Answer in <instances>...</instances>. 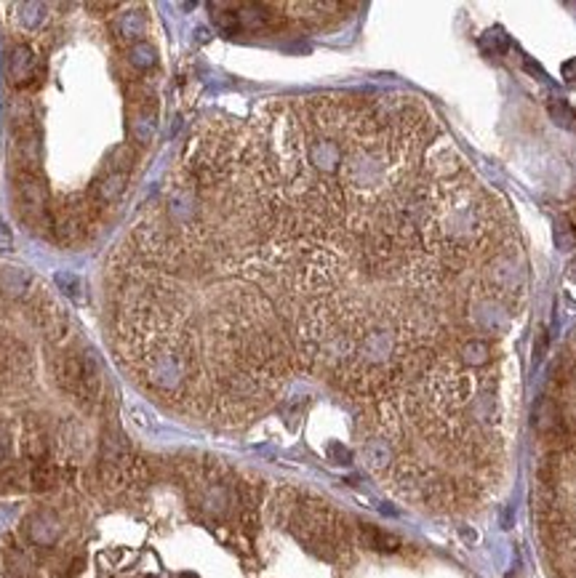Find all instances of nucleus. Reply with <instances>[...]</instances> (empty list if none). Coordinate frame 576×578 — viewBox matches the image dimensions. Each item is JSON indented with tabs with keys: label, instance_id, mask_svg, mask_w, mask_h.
<instances>
[{
	"label": "nucleus",
	"instance_id": "4468645a",
	"mask_svg": "<svg viewBox=\"0 0 576 578\" xmlns=\"http://www.w3.org/2000/svg\"><path fill=\"white\" fill-rule=\"evenodd\" d=\"M19 19L27 30H37V24L46 19V6L43 3H21L19 6Z\"/></svg>",
	"mask_w": 576,
	"mask_h": 578
},
{
	"label": "nucleus",
	"instance_id": "7ed1b4c3",
	"mask_svg": "<svg viewBox=\"0 0 576 578\" xmlns=\"http://www.w3.org/2000/svg\"><path fill=\"white\" fill-rule=\"evenodd\" d=\"M6 69H8V83L11 85H17V88L30 85L35 80V72H37L35 51H33L30 46H24V43L14 46L11 53H8V64H6Z\"/></svg>",
	"mask_w": 576,
	"mask_h": 578
},
{
	"label": "nucleus",
	"instance_id": "0eeeda50",
	"mask_svg": "<svg viewBox=\"0 0 576 578\" xmlns=\"http://www.w3.org/2000/svg\"><path fill=\"white\" fill-rule=\"evenodd\" d=\"M40 155H43V144H40V137H37L35 128L17 134V157L19 163H21L19 170H33V173H37Z\"/></svg>",
	"mask_w": 576,
	"mask_h": 578
},
{
	"label": "nucleus",
	"instance_id": "aec40b11",
	"mask_svg": "<svg viewBox=\"0 0 576 578\" xmlns=\"http://www.w3.org/2000/svg\"><path fill=\"white\" fill-rule=\"evenodd\" d=\"M11 248V235H8V229L0 224V251H8Z\"/></svg>",
	"mask_w": 576,
	"mask_h": 578
},
{
	"label": "nucleus",
	"instance_id": "423d86ee",
	"mask_svg": "<svg viewBox=\"0 0 576 578\" xmlns=\"http://www.w3.org/2000/svg\"><path fill=\"white\" fill-rule=\"evenodd\" d=\"M144 30H147V19H144L141 11H125V14H118V19L112 21V35H115L121 43H125L128 49H131L134 43H139V37L144 35Z\"/></svg>",
	"mask_w": 576,
	"mask_h": 578
},
{
	"label": "nucleus",
	"instance_id": "a211bd4d",
	"mask_svg": "<svg viewBox=\"0 0 576 578\" xmlns=\"http://www.w3.org/2000/svg\"><path fill=\"white\" fill-rule=\"evenodd\" d=\"M8 453H11V435H8V429L0 424V464L8 459Z\"/></svg>",
	"mask_w": 576,
	"mask_h": 578
},
{
	"label": "nucleus",
	"instance_id": "412c9836",
	"mask_svg": "<svg viewBox=\"0 0 576 578\" xmlns=\"http://www.w3.org/2000/svg\"><path fill=\"white\" fill-rule=\"evenodd\" d=\"M182 578H195V576H192V573H184V576H182Z\"/></svg>",
	"mask_w": 576,
	"mask_h": 578
},
{
	"label": "nucleus",
	"instance_id": "f8f14e48",
	"mask_svg": "<svg viewBox=\"0 0 576 578\" xmlns=\"http://www.w3.org/2000/svg\"><path fill=\"white\" fill-rule=\"evenodd\" d=\"M134 160H137L134 150H131L128 144H118V147H112V150H110V155L105 157V170L128 173V170H131V166H134Z\"/></svg>",
	"mask_w": 576,
	"mask_h": 578
},
{
	"label": "nucleus",
	"instance_id": "1a4fd4ad",
	"mask_svg": "<svg viewBox=\"0 0 576 578\" xmlns=\"http://www.w3.org/2000/svg\"><path fill=\"white\" fill-rule=\"evenodd\" d=\"M360 536H363V544L368 546V549H374V552H398L401 549V538L398 536H392V533H387V530H379V527L374 525H363L360 527Z\"/></svg>",
	"mask_w": 576,
	"mask_h": 578
},
{
	"label": "nucleus",
	"instance_id": "dca6fc26",
	"mask_svg": "<svg viewBox=\"0 0 576 578\" xmlns=\"http://www.w3.org/2000/svg\"><path fill=\"white\" fill-rule=\"evenodd\" d=\"M558 245L560 248H574L576 245V229L571 227V224H560L558 227Z\"/></svg>",
	"mask_w": 576,
	"mask_h": 578
},
{
	"label": "nucleus",
	"instance_id": "6e6552de",
	"mask_svg": "<svg viewBox=\"0 0 576 578\" xmlns=\"http://www.w3.org/2000/svg\"><path fill=\"white\" fill-rule=\"evenodd\" d=\"M128 187V173H115V170H105V176L94 184V195L96 203H118L123 198V192Z\"/></svg>",
	"mask_w": 576,
	"mask_h": 578
},
{
	"label": "nucleus",
	"instance_id": "2eb2a0df",
	"mask_svg": "<svg viewBox=\"0 0 576 578\" xmlns=\"http://www.w3.org/2000/svg\"><path fill=\"white\" fill-rule=\"evenodd\" d=\"M6 565H8V573L14 578L30 576V562L24 560V554H21L19 549H8V552H6Z\"/></svg>",
	"mask_w": 576,
	"mask_h": 578
},
{
	"label": "nucleus",
	"instance_id": "f03ea898",
	"mask_svg": "<svg viewBox=\"0 0 576 578\" xmlns=\"http://www.w3.org/2000/svg\"><path fill=\"white\" fill-rule=\"evenodd\" d=\"M157 128V102L147 91H131L128 94V134L139 144H150Z\"/></svg>",
	"mask_w": 576,
	"mask_h": 578
},
{
	"label": "nucleus",
	"instance_id": "ddd939ff",
	"mask_svg": "<svg viewBox=\"0 0 576 578\" xmlns=\"http://www.w3.org/2000/svg\"><path fill=\"white\" fill-rule=\"evenodd\" d=\"M128 62H131L137 69H150L157 64V51L150 46V43L139 40V43H134V46L128 49Z\"/></svg>",
	"mask_w": 576,
	"mask_h": 578
},
{
	"label": "nucleus",
	"instance_id": "f3484780",
	"mask_svg": "<svg viewBox=\"0 0 576 578\" xmlns=\"http://www.w3.org/2000/svg\"><path fill=\"white\" fill-rule=\"evenodd\" d=\"M550 112H552V118L558 120V123H568V120H574L576 115L566 107V104H550Z\"/></svg>",
	"mask_w": 576,
	"mask_h": 578
},
{
	"label": "nucleus",
	"instance_id": "9d476101",
	"mask_svg": "<svg viewBox=\"0 0 576 578\" xmlns=\"http://www.w3.org/2000/svg\"><path fill=\"white\" fill-rule=\"evenodd\" d=\"M59 469L53 466V464H49V461H43V464H35L33 466V472H30V488L33 491H40V493H46V491H51V488H56L59 485Z\"/></svg>",
	"mask_w": 576,
	"mask_h": 578
},
{
	"label": "nucleus",
	"instance_id": "20e7f679",
	"mask_svg": "<svg viewBox=\"0 0 576 578\" xmlns=\"http://www.w3.org/2000/svg\"><path fill=\"white\" fill-rule=\"evenodd\" d=\"M24 533L27 538L35 546H53L59 541V533H62V525H59V517L53 511H35L27 517L24 523Z\"/></svg>",
	"mask_w": 576,
	"mask_h": 578
},
{
	"label": "nucleus",
	"instance_id": "f257e3e1",
	"mask_svg": "<svg viewBox=\"0 0 576 578\" xmlns=\"http://www.w3.org/2000/svg\"><path fill=\"white\" fill-rule=\"evenodd\" d=\"M17 192L19 205H21V216L30 221L35 229L53 227L51 221V205H49V189L43 184V179L33 170H19L17 173Z\"/></svg>",
	"mask_w": 576,
	"mask_h": 578
},
{
	"label": "nucleus",
	"instance_id": "39448f33",
	"mask_svg": "<svg viewBox=\"0 0 576 578\" xmlns=\"http://www.w3.org/2000/svg\"><path fill=\"white\" fill-rule=\"evenodd\" d=\"M56 378H59V384H62L67 392H72L75 397L91 403V400H88V392H86V381H83V355H75V352L64 355L62 362H59Z\"/></svg>",
	"mask_w": 576,
	"mask_h": 578
},
{
	"label": "nucleus",
	"instance_id": "9b49d317",
	"mask_svg": "<svg viewBox=\"0 0 576 578\" xmlns=\"http://www.w3.org/2000/svg\"><path fill=\"white\" fill-rule=\"evenodd\" d=\"M0 288L11 296H21L24 290L30 288V274L24 270H17V267H3L0 272Z\"/></svg>",
	"mask_w": 576,
	"mask_h": 578
},
{
	"label": "nucleus",
	"instance_id": "6ab92c4d",
	"mask_svg": "<svg viewBox=\"0 0 576 578\" xmlns=\"http://www.w3.org/2000/svg\"><path fill=\"white\" fill-rule=\"evenodd\" d=\"M91 11H118L121 3H88Z\"/></svg>",
	"mask_w": 576,
	"mask_h": 578
}]
</instances>
